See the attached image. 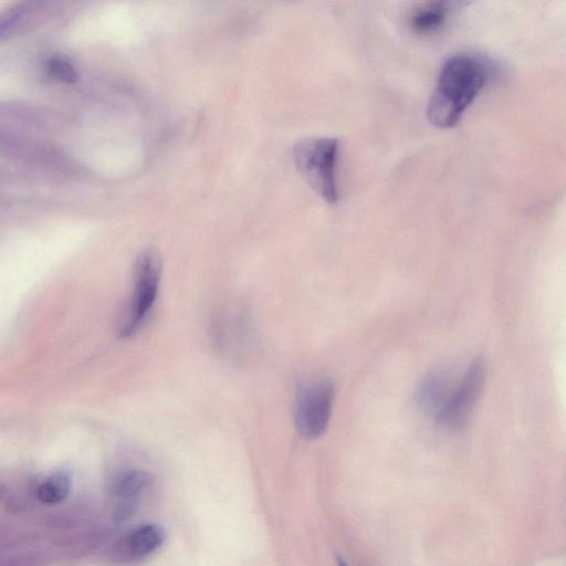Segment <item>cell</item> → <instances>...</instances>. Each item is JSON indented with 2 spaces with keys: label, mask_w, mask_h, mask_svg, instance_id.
Wrapping results in <instances>:
<instances>
[{
  "label": "cell",
  "mask_w": 566,
  "mask_h": 566,
  "mask_svg": "<svg viewBox=\"0 0 566 566\" xmlns=\"http://www.w3.org/2000/svg\"><path fill=\"white\" fill-rule=\"evenodd\" d=\"M334 401V385L331 380L303 386L295 400V426L306 439L322 436L329 422Z\"/></svg>",
  "instance_id": "cell-4"
},
{
  "label": "cell",
  "mask_w": 566,
  "mask_h": 566,
  "mask_svg": "<svg viewBox=\"0 0 566 566\" xmlns=\"http://www.w3.org/2000/svg\"><path fill=\"white\" fill-rule=\"evenodd\" d=\"M496 71L492 60L479 54L449 56L440 67L428 102V120L439 128L455 126Z\"/></svg>",
  "instance_id": "cell-1"
},
{
  "label": "cell",
  "mask_w": 566,
  "mask_h": 566,
  "mask_svg": "<svg viewBox=\"0 0 566 566\" xmlns=\"http://www.w3.org/2000/svg\"><path fill=\"white\" fill-rule=\"evenodd\" d=\"M485 365L481 358L471 363L457 389L449 396L438 420L457 429L468 420L484 385Z\"/></svg>",
  "instance_id": "cell-5"
},
{
  "label": "cell",
  "mask_w": 566,
  "mask_h": 566,
  "mask_svg": "<svg viewBox=\"0 0 566 566\" xmlns=\"http://www.w3.org/2000/svg\"><path fill=\"white\" fill-rule=\"evenodd\" d=\"M160 282V263L151 251L143 252L135 270V285L126 317L120 327V336L128 337L143 325L154 306Z\"/></svg>",
  "instance_id": "cell-3"
},
{
  "label": "cell",
  "mask_w": 566,
  "mask_h": 566,
  "mask_svg": "<svg viewBox=\"0 0 566 566\" xmlns=\"http://www.w3.org/2000/svg\"><path fill=\"white\" fill-rule=\"evenodd\" d=\"M45 70L50 77L63 83L71 84L78 80L77 70L63 56L49 57L45 62Z\"/></svg>",
  "instance_id": "cell-11"
},
{
  "label": "cell",
  "mask_w": 566,
  "mask_h": 566,
  "mask_svg": "<svg viewBox=\"0 0 566 566\" xmlns=\"http://www.w3.org/2000/svg\"><path fill=\"white\" fill-rule=\"evenodd\" d=\"M70 489L71 481L69 474L64 471H57L39 483L35 495L41 503L52 505L65 500Z\"/></svg>",
  "instance_id": "cell-9"
},
{
  "label": "cell",
  "mask_w": 566,
  "mask_h": 566,
  "mask_svg": "<svg viewBox=\"0 0 566 566\" xmlns=\"http://www.w3.org/2000/svg\"><path fill=\"white\" fill-rule=\"evenodd\" d=\"M165 531L157 524H144L133 530L124 546L132 557H145L158 549L165 542Z\"/></svg>",
  "instance_id": "cell-7"
},
{
  "label": "cell",
  "mask_w": 566,
  "mask_h": 566,
  "mask_svg": "<svg viewBox=\"0 0 566 566\" xmlns=\"http://www.w3.org/2000/svg\"><path fill=\"white\" fill-rule=\"evenodd\" d=\"M150 485V475L139 470L127 471L116 478L112 486L113 494L119 500L115 510L116 520L128 518L136 510L139 495Z\"/></svg>",
  "instance_id": "cell-6"
},
{
  "label": "cell",
  "mask_w": 566,
  "mask_h": 566,
  "mask_svg": "<svg viewBox=\"0 0 566 566\" xmlns=\"http://www.w3.org/2000/svg\"><path fill=\"white\" fill-rule=\"evenodd\" d=\"M476 0H429L428 3L436 6L448 15L469 7Z\"/></svg>",
  "instance_id": "cell-12"
},
{
  "label": "cell",
  "mask_w": 566,
  "mask_h": 566,
  "mask_svg": "<svg viewBox=\"0 0 566 566\" xmlns=\"http://www.w3.org/2000/svg\"><path fill=\"white\" fill-rule=\"evenodd\" d=\"M447 14L431 3H427L411 18V28L418 33H430L444 23Z\"/></svg>",
  "instance_id": "cell-10"
},
{
  "label": "cell",
  "mask_w": 566,
  "mask_h": 566,
  "mask_svg": "<svg viewBox=\"0 0 566 566\" xmlns=\"http://www.w3.org/2000/svg\"><path fill=\"white\" fill-rule=\"evenodd\" d=\"M338 140L333 137L306 138L293 149L295 166L310 186L327 202L338 200L335 165Z\"/></svg>",
  "instance_id": "cell-2"
},
{
  "label": "cell",
  "mask_w": 566,
  "mask_h": 566,
  "mask_svg": "<svg viewBox=\"0 0 566 566\" xmlns=\"http://www.w3.org/2000/svg\"><path fill=\"white\" fill-rule=\"evenodd\" d=\"M449 396L443 379L439 375H430L421 382L417 400L422 409L439 417Z\"/></svg>",
  "instance_id": "cell-8"
}]
</instances>
